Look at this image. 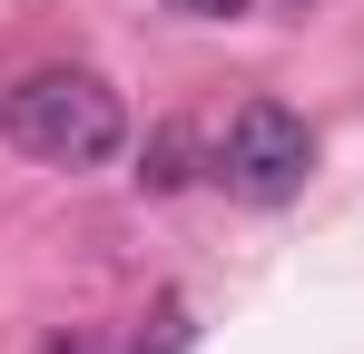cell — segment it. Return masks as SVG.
<instances>
[{
	"label": "cell",
	"instance_id": "1",
	"mask_svg": "<svg viewBox=\"0 0 364 354\" xmlns=\"http://www.w3.org/2000/svg\"><path fill=\"white\" fill-rule=\"evenodd\" d=\"M0 138L30 148L40 168H99V158H119L128 109H119V89L99 69H30L0 99Z\"/></svg>",
	"mask_w": 364,
	"mask_h": 354
},
{
	"label": "cell",
	"instance_id": "2",
	"mask_svg": "<svg viewBox=\"0 0 364 354\" xmlns=\"http://www.w3.org/2000/svg\"><path fill=\"white\" fill-rule=\"evenodd\" d=\"M305 168H315V128L296 109H276V99H246L217 128V158H207V177L227 197H246V207H286L305 187Z\"/></svg>",
	"mask_w": 364,
	"mask_h": 354
},
{
	"label": "cell",
	"instance_id": "3",
	"mask_svg": "<svg viewBox=\"0 0 364 354\" xmlns=\"http://www.w3.org/2000/svg\"><path fill=\"white\" fill-rule=\"evenodd\" d=\"M178 177H187V128H158L138 158V187H178Z\"/></svg>",
	"mask_w": 364,
	"mask_h": 354
},
{
	"label": "cell",
	"instance_id": "4",
	"mask_svg": "<svg viewBox=\"0 0 364 354\" xmlns=\"http://www.w3.org/2000/svg\"><path fill=\"white\" fill-rule=\"evenodd\" d=\"M187 335H197V315H187V305H158L148 335H138V354H187Z\"/></svg>",
	"mask_w": 364,
	"mask_h": 354
},
{
	"label": "cell",
	"instance_id": "5",
	"mask_svg": "<svg viewBox=\"0 0 364 354\" xmlns=\"http://www.w3.org/2000/svg\"><path fill=\"white\" fill-rule=\"evenodd\" d=\"M187 20H237V10H256V0H178Z\"/></svg>",
	"mask_w": 364,
	"mask_h": 354
},
{
	"label": "cell",
	"instance_id": "6",
	"mask_svg": "<svg viewBox=\"0 0 364 354\" xmlns=\"http://www.w3.org/2000/svg\"><path fill=\"white\" fill-rule=\"evenodd\" d=\"M50 354H89V345H50Z\"/></svg>",
	"mask_w": 364,
	"mask_h": 354
}]
</instances>
